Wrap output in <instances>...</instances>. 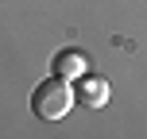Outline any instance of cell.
Listing matches in <instances>:
<instances>
[{
    "mask_svg": "<svg viewBox=\"0 0 147 139\" xmlns=\"http://www.w3.org/2000/svg\"><path fill=\"white\" fill-rule=\"evenodd\" d=\"M74 101L85 104V108H105L109 104V81L97 77V73H81L74 81Z\"/></svg>",
    "mask_w": 147,
    "mask_h": 139,
    "instance_id": "2",
    "label": "cell"
},
{
    "mask_svg": "<svg viewBox=\"0 0 147 139\" xmlns=\"http://www.w3.org/2000/svg\"><path fill=\"white\" fill-rule=\"evenodd\" d=\"M81 73H89V66H85V54H81V50H58V54H54V77L78 81Z\"/></svg>",
    "mask_w": 147,
    "mask_h": 139,
    "instance_id": "3",
    "label": "cell"
},
{
    "mask_svg": "<svg viewBox=\"0 0 147 139\" xmlns=\"http://www.w3.org/2000/svg\"><path fill=\"white\" fill-rule=\"evenodd\" d=\"M70 108H74V81L51 73L47 81L35 85V93H31V112H35L39 120H62Z\"/></svg>",
    "mask_w": 147,
    "mask_h": 139,
    "instance_id": "1",
    "label": "cell"
}]
</instances>
